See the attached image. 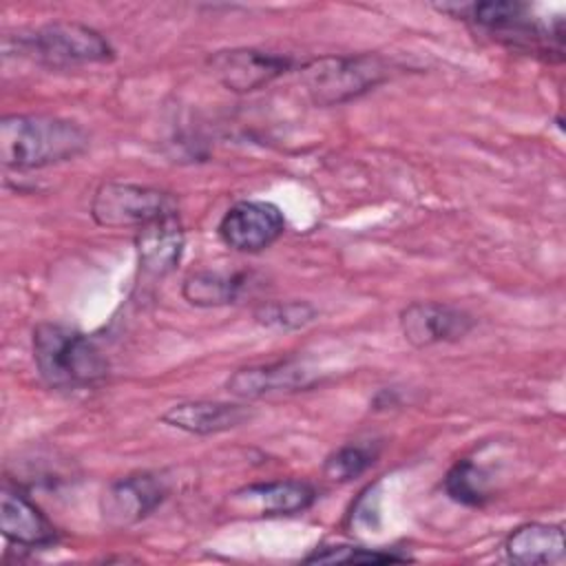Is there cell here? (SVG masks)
I'll return each instance as SVG.
<instances>
[{"instance_id":"1","label":"cell","mask_w":566,"mask_h":566,"mask_svg":"<svg viewBox=\"0 0 566 566\" xmlns=\"http://www.w3.org/2000/svg\"><path fill=\"white\" fill-rule=\"evenodd\" d=\"M88 135L82 126L51 115H7L0 119V161L11 170H33L82 155Z\"/></svg>"},{"instance_id":"2","label":"cell","mask_w":566,"mask_h":566,"mask_svg":"<svg viewBox=\"0 0 566 566\" xmlns=\"http://www.w3.org/2000/svg\"><path fill=\"white\" fill-rule=\"evenodd\" d=\"M31 349L40 378L55 389L88 387L108 374V360L97 345L86 334L60 323H40L33 329Z\"/></svg>"},{"instance_id":"3","label":"cell","mask_w":566,"mask_h":566,"mask_svg":"<svg viewBox=\"0 0 566 566\" xmlns=\"http://www.w3.org/2000/svg\"><path fill=\"white\" fill-rule=\"evenodd\" d=\"M389 77V64L380 55H327L301 66V82L318 106H334L365 95Z\"/></svg>"},{"instance_id":"4","label":"cell","mask_w":566,"mask_h":566,"mask_svg":"<svg viewBox=\"0 0 566 566\" xmlns=\"http://www.w3.org/2000/svg\"><path fill=\"white\" fill-rule=\"evenodd\" d=\"M18 46L53 69L99 64L113 57L111 42L99 31L80 22H49L31 35H20Z\"/></svg>"},{"instance_id":"5","label":"cell","mask_w":566,"mask_h":566,"mask_svg":"<svg viewBox=\"0 0 566 566\" xmlns=\"http://www.w3.org/2000/svg\"><path fill=\"white\" fill-rule=\"evenodd\" d=\"M467 20L502 44L526 53H557L562 57V29H544L520 2H478L464 9Z\"/></svg>"},{"instance_id":"6","label":"cell","mask_w":566,"mask_h":566,"mask_svg":"<svg viewBox=\"0 0 566 566\" xmlns=\"http://www.w3.org/2000/svg\"><path fill=\"white\" fill-rule=\"evenodd\" d=\"M175 199L150 186L106 181L91 201V217L102 228H142L159 217L172 214Z\"/></svg>"},{"instance_id":"7","label":"cell","mask_w":566,"mask_h":566,"mask_svg":"<svg viewBox=\"0 0 566 566\" xmlns=\"http://www.w3.org/2000/svg\"><path fill=\"white\" fill-rule=\"evenodd\" d=\"M285 230L283 212L270 201L245 199L226 210L219 221L221 241L237 252H261L270 248Z\"/></svg>"},{"instance_id":"8","label":"cell","mask_w":566,"mask_h":566,"mask_svg":"<svg viewBox=\"0 0 566 566\" xmlns=\"http://www.w3.org/2000/svg\"><path fill=\"white\" fill-rule=\"evenodd\" d=\"M214 77L234 93L268 86L292 69V57L261 49H226L208 57Z\"/></svg>"},{"instance_id":"9","label":"cell","mask_w":566,"mask_h":566,"mask_svg":"<svg viewBox=\"0 0 566 566\" xmlns=\"http://www.w3.org/2000/svg\"><path fill=\"white\" fill-rule=\"evenodd\" d=\"M166 484L153 473H133L115 480L102 495V517L111 528H126L148 517L164 500Z\"/></svg>"},{"instance_id":"10","label":"cell","mask_w":566,"mask_h":566,"mask_svg":"<svg viewBox=\"0 0 566 566\" xmlns=\"http://www.w3.org/2000/svg\"><path fill=\"white\" fill-rule=\"evenodd\" d=\"M473 316L464 310L436 301H416L400 312V332L413 347L460 340L473 329Z\"/></svg>"},{"instance_id":"11","label":"cell","mask_w":566,"mask_h":566,"mask_svg":"<svg viewBox=\"0 0 566 566\" xmlns=\"http://www.w3.org/2000/svg\"><path fill=\"white\" fill-rule=\"evenodd\" d=\"M314 382L312 371L301 360H279L268 365H252L237 369L226 389L237 398H263L270 394H290L305 389Z\"/></svg>"},{"instance_id":"12","label":"cell","mask_w":566,"mask_h":566,"mask_svg":"<svg viewBox=\"0 0 566 566\" xmlns=\"http://www.w3.org/2000/svg\"><path fill=\"white\" fill-rule=\"evenodd\" d=\"M139 268L150 276L170 274L181 261L184 228L177 212L159 217L137 230L135 237Z\"/></svg>"},{"instance_id":"13","label":"cell","mask_w":566,"mask_h":566,"mask_svg":"<svg viewBox=\"0 0 566 566\" xmlns=\"http://www.w3.org/2000/svg\"><path fill=\"white\" fill-rule=\"evenodd\" d=\"M0 528L9 542L27 548L49 546L57 539L49 517L27 495L7 486L0 493Z\"/></svg>"},{"instance_id":"14","label":"cell","mask_w":566,"mask_h":566,"mask_svg":"<svg viewBox=\"0 0 566 566\" xmlns=\"http://www.w3.org/2000/svg\"><path fill=\"white\" fill-rule=\"evenodd\" d=\"M248 418V407L217 400H186L172 405L168 411L161 413V422H166L168 427L197 436H210L234 429L243 424Z\"/></svg>"},{"instance_id":"15","label":"cell","mask_w":566,"mask_h":566,"mask_svg":"<svg viewBox=\"0 0 566 566\" xmlns=\"http://www.w3.org/2000/svg\"><path fill=\"white\" fill-rule=\"evenodd\" d=\"M504 553L511 562L533 566V564H555L562 566L564 553V531L557 524L528 522L517 526L504 542Z\"/></svg>"},{"instance_id":"16","label":"cell","mask_w":566,"mask_h":566,"mask_svg":"<svg viewBox=\"0 0 566 566\" xmlns=\"http://www.w3.org/2000/svg\"><path fill=\"white\" fill-rule=\"evenodd\" d=\"M237 500H245L261 515H294L312 506L316 491L307 482L276 480L248 486L237 493Z\"/></svg>"},{"instance_id":"17","label":"cell","mask_w":566,"mask_h":566,"mask_svg":"<svg viewBox=\"0 0 566 566\" xmlns=\"http://www.w3.org/2000/svg\"><path fill=\"white\" fill-rule=\"evenodd\" d=\"M245 274H228L214 270L192 272L184 279L181 296L197 307H217L228 305L239 298L245 287Z\"/></svg>"},{"instance_id":"18","label":"cell","mask_w":566,"mask_h":566,"mask_svg":"<svg viewBox=\"0 0 566 566\" xmlns=\"http://www.w3.org/2000/svg\"><path fill=\"white\" fill-rule=\"evenodd\" d=\"M444 493L464 506H484L491 500V486H489V473L471 462V460H458L449 473L444 475Z\"/></svg>"},{"instance_id":"19","label":"cell","mask_w":566,"mask_h":566,"mask_svg":"<svg viewBox=\"0 0 566 566\" xmlns=\"http://www.w3.org/2000/svg\"><path fill=\"white\" fill-rule=\"evenodd\" d=\"M380 455V442L378 440H365V442H349L336 449L323 464V473L327 480L334 482H349L358 475H363Z\"/></svg>"},{"instance_id":"20","label":"cell","mask_w":566,"mask_h":566,"mask_svg":"<svg viewBox=\"0 0 566 566\" xmlns=\"http://www.w3.org/2000/svg\"><path fill=\"white\" fill-rule=\"evenodd\" d=\"M316 318V307L307 301H270L254 310V321L270 329H301Z\"/></svg>"},{"instance_id":"21","label":"cell","mask_w":566,"mask_h":566,"mask_svg":"<svg viewBox=\"0 0 566 566\" xmlns=\"http://www.w3.org/2000/svg\"><path fill=\"white\" fill-rule=\"evenodd\" d=\"M310 564H394L409 562L405 553L382 551V548H363V546H329L314 551L305 557Z\"/></svg>"}]
</instances>
